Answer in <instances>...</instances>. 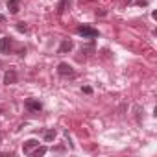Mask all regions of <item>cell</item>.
<instances>
[{"label":"cell","instance_id":"cell-2","mask_svg":"<svg viewBox=\"0 0 157 157\" xmlns=\"http://www.w3.org/2000/svg\"><path fill=\"white\" fill-rule=\"evenodd\" d=\"M24 105H26V109H28L30 113H39V111L43 109V104H41L39 100H35V98H28V100L24 102Z\"/></svg>","mask_w":157,"mask_h":157},{"label":"cell","instance_id":"cell-3","mask_svg":"<svg viewBox=\"0 0 157 157\" xmlns=\"http://www.w3.org/2000/svg\"><path fill=\"white\" fill-rule=\"evenodd\" d=\"M37 146H39V140H35V139H28L26 142H22V151H24L26 155H30Z\"/></svg>","mask_w":157,"mask_h":157},{"label":"cell","instance_id":"cell-7","mask_svg":"<svg viewBox=\"0 0 157 157\" xmlns=\"http://www.w3.org/2000/svg\"><path fill=\"white\" fill-rule=\"evenodd\" d=\"M11 46V39L10 37H2L0 39V54H6Z\"/></svg>","mask_w":157,"mask_h":157},{"label":"cell","instance_id":"cell-8","mask_svg":"<svg viewBox=\"0 0 157 157\" xmlns=\"http://www.w3.org/2000/svg\"><path fill=\"white\" fill-rule=\"evenodd\" d=\"M19 2H21V0H10V2H8V8H10V13L11 15H17L19 13Z\"/></svg>","mask_w":157,"mask_h":157},{"label":"cell","instance_id":"cell-13","mask_svg":"<svg viewBox=\"0 0 157 157\" xmlns=\"http://www.w3.org/2000/svg\"><path fill=\"white\" fill-rule=\"evenodd\" d=\"M91 52H94V46H82V54L91 56Z\"/></svg>","mask_w":157,"mask_h":157},{"label":"cell","instance_id":"cell-14","mask_svg":"<svg viewBox=\"0 0 157 157\" xmlns=\"http://www.w3.org/2000/svg\"><path fill=\"white\" fill-rule=\"evenodd\" d=\"M135 4L140 6V8H146L148 6V0H135Z\"/></svg>","mask_w":157,"mask_h":157},{"label":"cell","instance_id":"cell-5","mask_svg":"<svg viewBox=\"0 0 157 157\" xmlns=\"http://www.w3.org/2000/svg\"><path fill=\"white\" fill-rule=\"evenodd\" d=\"M57 74L59 76H74V70L68 63H59L57 65Z\"/></svg>","mask_w":157,"mask_h":157},{"label":"cell","instance_id":"cell-1","mask_svg":"<svg viewBox=\"0 0 157 157\" xmlns=\"http://www.w3.org/2000/svg\"><path fill=\"white\" fill-rule=\"evenodd\" d=\"M76 32H78V35H83V37H89V39L98 37V30H94V28H91V26H87V24L78 26V28H76Z\"/></svg>","mask_w":157,"mask_h":157},{"label":"cell","instance_id":"cell-10","mask_svg":"<svg viewBox=\"0 0 157 157\" xmlns=\"http://www.w3.org/2000/svg\"><path fill=\"white\" fill-rule=\"evenodd\" d=\"M56 139V129H48V131H44V140L46 142H52Z\"/></svg>","mask_w":157,"mask_h":157},{"label":"cell","instance_id":"cell-17","mask_svg":"<svg viewBox=\"0 0 157 157\" xmlns=\"http://www.w3.org/2000/svg\"><path fill=\"white\" fill-rule=\"evenodd\" d=\"M0 22H6V15H2V13H0Z\"/></svg>","mask_w":157,"mask_h":157},{"label":"cell","instance_id":"cell-4","mask_svg":"<svg viewBox=\"0 0 157 157\" xmlns=\"http://www.w3.org/2000/svg\"><path fill=\"white\" fill-rule=\"evenodd\" d=\"M4 83H6V85L17 83V70H15V68H10V70L4 74Z\"/></svg>","mask_w":157,"mask_h":157},{"label":"cell","instance_id":"cell-12","mask_svg":"<svg viewBox=\"0 0 157 157\" xmlns=\"http://www.w3.org/2000/svg\"><path fill=\"white\" fill-rule=\"evenodd\" d=\"M17 30H19L21 33H26V32H28V26H26V22H17Z\"/></svg>","mask_w":157,"mask_h":157},{"label":"cell","instance_id":"cell-6","mask_svg":"<svg viewBox=\"0 0 157 157\" xmlns=\"http://www.w3.org/2000/svg\"><path fill=\"white\" fill-rule=\"evenodd\" d=\"M74 48V43L70 41V39H65L61 44H59V54H67V52H70Z\"/></svg>","mask_w":157,"mask_h":157},{"label":"cell","instance_id":"cell-16","mask_svg":"<svg viewBox=\"0 0 157 157\" xmlns=\"http://www.w3.org/2000/svg\"><path fill=\"white\" fill-rule=\"evenodd\" d=\"M96 15H100V17H104V15H105V10H100V11L96 10Z\"/></svg>","mask_w":157,"mask_h":157},{"label":"cell","instance_id":"cell-15","mask_svg":"<svg viewBox=\"0 0 157 157\" xmlns=\"http://www.w3.org/2000/svg\"><path fill=\"white\" fill-rule=\"evenodd\" d=\"M82 91H83L85 94H91V93H93V89H91L89 85H85V87H82Z\"/></svg>","mask_w":157,"mask_h":157},{"label":"cell","instance_id":"cell-9","mask_svg":"<svg viewBox=\"0 0 157 157\" xmlns=\"http://www.w3.org/2000/svg\"><path fill=\"white\" fill-rule=\"evenodd\" d=\"M68 4H70V0H61L59 6H57V13H59V15H61V13H65V10L68 8Z\"/></svg>","mask_w":157,"mask_h":157},{"label":"cell","instance_id":"cell-11","mask_svg":"<svg viewBox=\"0 0 157 157\" xmlns=\"http://www.w3.org/2000/svg\"><path fill=\"white\" fill-rule=\"evenodd\" d=\"M44 153H46V148H44V146H41V148L37 146V148H35V150H33L30 155H35V157H39V155H44Z\"/></svg>","mask_w":157,"mask_h":157}]
</instances>
